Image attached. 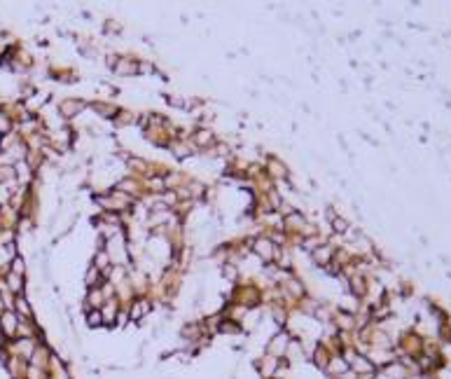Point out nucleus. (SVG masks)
<instances>
[{
    "instance_id": "1",
    "label": "nucleus",
    "mask_w": 451,
    "mask_h": 379,
    "mask_svg": "<svg viewBox=\"0 0 451 379\" xmlns=\"http://www.w3.org/2000/svg\"><path fill=\"white\" fill-rule=\"evenodd\" d=\"M290 335L285 333V330H278V333L269 340V344H267V351L264 354H269V356H274V358H281L283 361L285 358V351H288V344H290Z\"/></svg>"
},
{
    "instance_id": "2",
    "label": "nucleus",
    "mask_w": 451,
    "mask_h": 379,
    "mask_svg": "<svg viewBox=\"0 0 451 379\" xmlns=\"http://www.w3.org/2000/svg\"><path fill=\"white\" fill-rule=\"evenodd\" d=\"M281 363H283L281 358H274V356H269V354H264V356L255 363V368H257V372H260L262 379H274L276 375H278Z\"/></svg>"
},
{
    "instance_id": "3",
    "label": "nucleus",
    "mask_w": 451,
    "mask_h": 379,
    "mask_svg": "<svg viewBox=\"0 0 451 379\" xmlns=\"http://www.w3.org/2000/svg\"><path fill=\"white\" fill-rule=\"evenodd\" d=\"M252 251H255V255L262 257L264 262H271V260L276 257V253H278L276 244L271 239H267V237H257L255 244H252Z\"/></svg>"
},
{
    "instance_id": "4",
    "label": "nucleus",
    "mask_w": 451,
    "mask_h": 379,
    "mask_svg": "<svg viewBox=\"0 0 451 379\" xmlns=\"http://www.w3.org/2000/svg\"><path fill=\"white\" fill-rule=\"evenodd\" d=\"M150 311H152L150 300H145V297H136V300L131 302V307H129V318H131V321H140V318H145Z\"/></svg>"
},
{
    "instance_id": "5",
    "label": "nucleus",
    "mask_w": 451,
    "mask_h": 379,
    "mask_svg": "<svg viewBox=\"0 0 451 379\" xmlns=\"http://www.w3.org/2000/svg\"><path fill=\"white\" fill-rule=\"evenodd\" d=\"M0 330L7 335V337L16 335V330H19V316H16L14 311H5L2 314V318H0Z\"/></svg>"
},
{
    "instance_id": "6",
    "label": "nucleus",
    "mask_w": 451,
    "mask_h": 379,
    "mask_svg": "<svg viewBox=\"0 0 451 379\" xmlns=\"http://www.w3.org/2000/svg\"><path fill=\"white\" fill-rule=\"evenodd\" d=\"M332 255H335V251H332L330 246H316L314 251H311V257H314L316 264H330Z\"/></svg>"
},
{
    "instance_id": "7",
    "label": "nucleus",
    "mask_w": 451,
    "mask_h": 379,
    "mask_svg": "<svg viewBox=\"0 0 451 379\" xmlns=\"http://www.w3.org/2000/svg\"><path fill=\"white\" fill-rule=\"evenodd\" d=\"M82 108H84V106L80 103V101H75V99L63 101V103H61V115H63V117H68V120H70V117H75Z\"/></svg>"
},
{
    "instance_id": "8",
    "label": "nucleus",
    "mask_w": 451,
    "mask_h": 379,
    "mask_svg": "<svg viewBox=\"0 0 451 379\" xmlns=\"http://www.w3.org/2000/svg\"><path fill=\"white\" fill-rule=\"evenodd\" d=\"M115 70L119 73V75H133V73L138 70V63L129 61V59H122V61H117Z\"/></svg>"
},
{
    "instance_id": "9",
    "label": "nucleus",
    "mask_w": 451,
    "mask_h": 379,
    "mask_svg": "<svg viewBox=\"0 0 451 379\" xmlns=\"http://www.w3.org/2000/svg\"><path fill=\"white\" fill-rule=\"evenodd\" d=\"M87 325H89V328H99V325H103L101 309H89V311H87Z\"/></svg>"
},
{
    "instance_id": "10",
    "label": "nucleus",
    "mask_w": 451,
    "mask_h": 379,
    "mask_svg": "<svg viewBox=\"0 0 451 379\" xmlns=\"http://www.w3.org/2000/svg\"><path fill=\"white\" fill-rule=\"evenodd\" d=\"M194 143H197V145H211V143H213V133L208 131V129H201V131H197V136H194Z\"/></svg>"
},
{
    "instance_id": "11",
    "label": "nucleus",
    "mask_w": 451,
    "mask_h": 379,
    "mask_svg": "<svg viewBox=\"0 0 451 379\" xmlns=\"http://www.w3.org/2000/svg\"><path fill=\"white\" fill-rule=\"evenodd\" d=\"M16 311H19V316H26V318H31V307H28V302L23 300L21 295L16 297Z\"/></svg>"
},
{
    "instance_id": "12",
    "label": "nucleus",
    "mask_w": 451,
    "mask_h": 379,
    "mask_svg": "<svg viewBox=\"0 0 451 379\" xmlns=\"http://www.w3.org/2000/svg\"><path fill=\"white\" fill-rule=\"evenodd\" d=\"M332 230H335V232H339V234H344L346 230H348V223H346L344 218L332 216Z\"/></svg>"
},
{
    "instance_id": "13",
    "label": "nucleus",
    "mask_w": 451,
    "mask_h": 379,
    "mask_svg": "<svg viewBox=\"0 0 451 379\" xmlns=\"http://www.w3.org/2000/svg\"><path fill=\"white\" fill-rule=\"evenodd\" d=\"M7 281H9V288L14 290V293H21V286H23V279L19 276V274H9L7 276Z\"/></svg>"
},
{
    "instance_id": "14",
    "label": "nucleus",
    "mask_w": 451,
    "mask_h": 379,
    "mask_svg": "<svg viewBox=\"0 0 451 379\" xmlns=\"http://www.w3.org/2000/svg\"><path fill=\"white\" fill-rule=\"evenodd\" d=\"M2 309H5V307H2V300H0V311H2Z\"/></svg>"
}]
</instances>
